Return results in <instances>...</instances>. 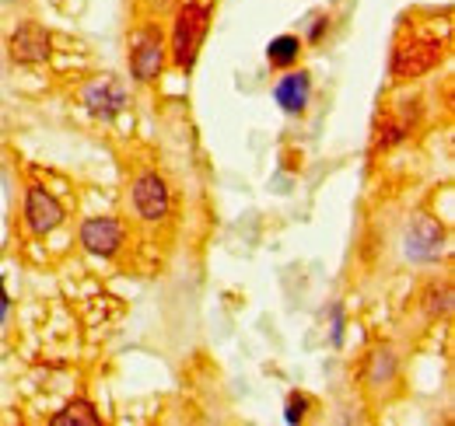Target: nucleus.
Wrapping results in <instances>:
<instances>
[{
  "mask_svg": "<svg viewBox=\"0 0 455 426\" xmlns=\"http://www.w3.org/2000/svg\"><path fill=\"white\" fill-rule=\"evenodd\" d=\"M4 4H18V0H4Z\"/></svg>",
  "mask_w": 455,
  "mask_h": 426,
  "instance_id": "nucleus-17",
  "label": "nucleus"
},
{
  "mask_svg": "<svg viewBox=\"0 0 455 426\" xmlns=\"http://www.w3.org/2000/svg\"><path fill=\"white\" fill-rule=\"evenodd\" d=\"M403 252H406V259H410V263H420V266L438 263V259H442V252H445V227H442L435 217L417 213V217L410 220V227H406Z\"/></svg>",
  "mask_w": 455,
  "mask_h": 426,
  "instance_id": "nucleus-6",
  "label": "nucleus"
},
{
  "mask_svg": "<svg viewBox=\"0 0 455 426\" xmlns=\"http://www.w3.org/2000/svg\"><path fill=\"white\" fill-rule=\"evenodd\" d=\"M7 312H11V297H7L4 280H0V325H4V319H7Z\"/></svg>",
  "mask_w": 455,
  "mask_h": 426,
  "instance_id": "nucleus-15",
  "label": "nucleus"
},
{
  "mask_svg": "<svg viewBox=\"0 0 455 426\" xmlns=\"http://www.w3.org/2000/svg\"><path fill=\"white\" fill-rule=\"evenodd\" d=\"M81 102L95 119H116L126 108V88L116 77H102V81H92L81 91Z\"/></svg>",
  "mask_w": 455,
  "mask_h": 426,
  "instance_id": "nucleus-9",
  "label": "nucleus"
},
{
  "mask_svg": "<svg viewBox=\"0 0 455 426\" xmlns=\"http://www.w3.org/2000/svg\"><path fill=\"white\" fill-rule=\"evenodd\" d=\"M305 409H308V398L305 395H291L284 409V423H301L305 420Z\"/></svg>",
  "mask_w": 455,
  "mask_h": 426,
  "instance_id": "nucleus-14",
  "label": "nucleus"
},
{
  "mask_svg": "<svg viewBox=\"0 0 455 426\" xmlns=\"http://www.w3.org/2000/svg\"><path fill=\"white\" fill-rule=\"evenodd\" d=\"M445 56V43L438 39H410V43H399L389 59V70L396 81H413V77H424L431 74Z\"/></svg>",
  "mask_w": 455,
  "mask_h": 426,
  "instance_id": "nucleus-5",
  "label": "nucleus"
},
{
  "mask_svg": "<svg viewBox=\"0 0 455 426\" xmlns=\"http://www.w3.org/2000/svg\"><path fill=\"white\" fill-rule=\"evenodd\" d=\"M130 203H133V213L140 224H165L172 217V189L165 182V175L144 168L133 175L130 182Z\"/></svg>",
  "mask_w": 455,
  "mask_h": 426,
  "instance_id": "nucleus-2",
  "label": "nucleus"
},
{
  "mask_svg": "<svg viewBox=\"0 0 455 426\" xmlns=\"http://www.w3.org/2000/svg\"><path fill=\"white\" fill-rule=\"evenodd\" d=\"M50 53H53V36H50V28L43 21L25 18V21H18L11 28V36H7V56H11V63H18V67H39V63L50 59Z\"/></svg>",
  "mask_w": 455,
  "mask_h": 426,
  "instance_id": "nucleus-4",
  "label": "nucleus"
},
{
  "mask_svg": "<svg viewBox=\"0 0 455 426\" xmlns=\"http://www.w3.org/2000/svg\"><path fill=\"white\" fill-rule=\"evenodd\" d=\"M298 56H301V39H298V36H277V39L267 46V59H270V67H277V70H291V67L298 63Z\"/></svg>",
  "mask_w": 455,
  "mask_h": 426,
  "instance_id": "nucleus-12",
  "label": "nucleus"
},
{
  "mask_svg": "<svg viewBox=\"0 0 455 426\" xmlns=\"http://www.w3.org/2000/svg\"><path fill=\"white\" fill-rule=\"evenodd\" d=\"M99 423H102V416H99L95 402H88V398L67 402L57 416L50 420V426H99Z\"/></svg>",
  "mask_w": 455,
  "mask_h": 426,
  "instance_id": "nucleus-11",
  "label": "nucleus"
},
{
  "mask_svg": "<svg viewBox=\"0 0 455 426\" xmlns=\"http://www.w3.org/2000/svg\"><path fill=\"white\" fill-rule=\"evenodd\" d=\"M312 99V74L308 70H287L274 84V102L284 108L287 115H301Z\"/></svg>",
  "mask_w": 455,
  "mask_h": 426,
  "instance_id": "nucleus-10",
  "label": "nucleus"
},
{
  "mask_svg": "<svg viewBox=\"0 0 455 426\" xmlns=\"http://www.w3.org/2000/svg\"><path fill=\"white\" fill-rule=\"evenodd\" d=\"M25 227L36 234V238H46V234H53L60 224H63V203H60L57 196L46 189V185H39V182H32L28 189H25Z\"/></svg>",
  "mask_w": 455,
  "mask_h": 426,
  "instance_id": "nucleus-7",
  "label": "nucleus"
},
{
  "mask_svg": "<svg viewBox=\"0 0 455 426\" xmlns=\"http://www.w3.org/2000/svg\"><path fill=\"white\" fill-rule=\"evenodd\" d=\"M211 14H214V4L211 0H186L175 14V28H172V63L175 70L189 74L196 67V56L200 46L207 39V28H211Z\"/></svg>",
  "mask_w": 455,
  "mask_h": 426,
  "instance_id": "nucleus-1",
  "label": "nucleus"
},
{
  "mask_svg": "<svg viewBox=\"0 0 455 426\" xmlns=\"http://www.w3.org/2000/svg\"><path fill=\"white\" fill-rule=\"evenodd\" d=\"M77 238H81V245H84L92 256L113 259L116 252L123 248L126 231H123V224H119L116 217H88V220L81 224V231H77Z\"/></svg>",
  "mask_w": 455,
  "mask_h": 426,
  "instance_id": "nucleus-8",
  "label": "nucleus"
},
{
  "mask_svg": "<svg viewBox=\"0 0 455 426\" xmlns=\"http://www.w3.org/2000/svg\"><path fill=\"white\" fill-rule=\"evenodd\" d=\"M323 28H326V18H319V21L312 25V32H308V43H319V39H323Z\"/></svg>",
  "mask_w": 455,
  "mask_h": 426,
  "instance_id": "nucleus-16",
  "label": "nucleus"
},
{
  "mask_svg": "<svg viewBox=\"0 0 455 426\" xmlns=\"http://www.w3.org/2000/svg\"><path fill=\"white\" fill-rule=\"evenodd\" d=\"M393 377H396V357H393V350H379V353H371L368 384H389Z\"/></svg>",
  "mask_w": 455,
  "mask_h": 426,
  "instance_id": "nucleus-13",
  "label": "nucleus"
},
{
  "mask_svg": "<svg viewBox=\"0 0 455 426\" xmlns=\"http://www.w3.org/2000/svg\"><path fill=\"white\" fill-rule=\"evenodd\" d=\"M165 59H169V50H165V36L158 25H140L130 36V74L137 84L158 81L165 70Z\"/></svg>",
  "mask_w": 455,
  "mask_h": 426,
  "instance_id": "nucleus-3",
  "label": "nucleus"
}]
</instances>
